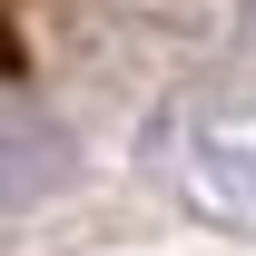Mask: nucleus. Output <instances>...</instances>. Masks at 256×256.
<instances>
[]
</instances>
